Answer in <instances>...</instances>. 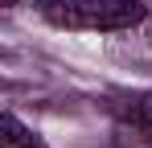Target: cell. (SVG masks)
I'll return each instance as SVG.
<instances>
[{"label":"cell","instance_id":"obj_1","mask_svg":"<svg viewBox=\"0 0 152 148\" xmlns=\"http://www.w3.org/2000/svg\"><path fill=\"white\" fill-rule=\"evenodd\" d=\"M37 12L70 33H119L148 17L140 0H37Z\"/></svg>","mask_w":152,"mask_h":148},{"label":"cell","instance_id":"obj_2","mask_svg":"<svg viewBox=\"0 0 152 148\" xmlns=\"http://www.w3.org/2000/svg\"><path fill=\"white\" fill-rule=\"evenodd\" d=\"M0 127H4V148H45L37 136H33V127H25V123L17 119L12 111H4Z\"/></svg>","mask_w":152,"mask_h":148},{"label":"cell","instance_id":"obj_3","mask_svg":"<svg viewBox=\"0 0 152 148\" xmlns=\"http://www.w3.org/2000/svg\"><path fill=\"white\" fill-rule=\"evenodd\" d=\"M136 119L144 123V127H152V91L140 95V103H136Z\"/></svg>","mask_w":152,"mask_h":148}]
</instances>
